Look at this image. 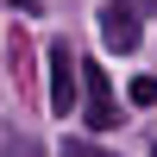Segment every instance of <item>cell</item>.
I'll return each instance as SVG.
<instances>
[{
    "label": "cell",
    "mask_w": 157,
    "mask_h": 157,
    "mask_svg": "<svg viewBox=\"0 0 157 157\" xmlns=\"http://www.w3.org/2000/svg\"><path fill=\"white\" fill-rule=\"evenodd\" d=\"M6 157H38V145H32V138H19V151H6Z\"/></svg>",
    "instance_id": "6"
},
{
    "label": "cell",
    "mask_w": 157,
    "mask_h": 157,
    "mask_svg": "<svg viewBox=\"0 0 157 157\" xmlns=\"http://www.w3.org/2000/svg\"><path fill=\"white\" fill-rule=\"evenodd\" d=\"M63 157H107V151H94V145H82V138H69V145H63Z\"/></svg>",
    "instance_id": "5"
},
{
    "label": "cell",
    "mask_w": 157,
    "mask_h": 157,
    "mask_svg": "<svg viewBox=\"0 0 157 157\" xmlns=\"http://www.w3.org/2000/svg\"><path fill=\"white\" fill-rule=\"evenodd\" d=\"M151 157H157V145H151Z\"/></svg>",
    "instance_id": "8"
},
{
    "label": "cell",
    "mask_w": 157,
    "mask_h": 157,
    "mask_svg": "<svg viewBox=\"0 0 157 157\" xmlns=\"http://www.w3.org/2000/svg\"><path fill=\"white\" fill-rule=\"evenodd\" d=\"M126 101H132V107H157V75H132Z\"/></svg>",
    "instance_id": "4"
},
{
    "label": "cell",
    "mask_w": 157,
    "mask_h": 157,
    "mask_svg": "<svg viewBox=\"0 0 157 157\" xmlns=\"http://www.w3.org/2000/svg\"><path fill=\"white\" fill-rule=\"evenodd\" d=\"M82 113H88L94 132H113V126H120V113H113V82L94 63H82Z\"/></svg>",
    "instance_id": "2"
},
{
    "label": "cell",
    "mask_w": 157,
    "mask_h": 157,
    "mask_svg": "<svg viewBox=\"0 0 157 157\" xmlns=\"http://www.w3.org/2000/svg\"><path fill=\"white\" fill-rule=\"evenodd\" d=\"M44 63H50V113H57V120H69L75 101H82V63L69 57V44H63V38H50V44H44Z\"/></svg>",
    "instance_id": "1"
},
{
    "label": "cell",
    "mask_w": 157,
    "mask_h": 157,
    "mask_svg": "<svg viewBox=\"0 0 157 157\" xmlns=\"http://www.w3.org/2000/svg\"><path fill=\"white\" fill-rule=\"evenodd\" d=\"M138 38H145L138 32V6L132 0H107V6H101V44L126 57V50H138Z\"/></svg>",
    "instance_id": "3"
},
{
    "label": "cell",
    "mask_w": 157,
    "mask_h": 157,
    "mask_svg": "<svg viewBox=\"0 0 157 157\" xmlns=\"http://www.w3.org/2000/svg\"><path fill=\"white\" fill-rule=\"evenodd\" d=\"M25 6H32V13H38V0H25Z\"/></svg>",
    "instance_id": "7"
}]
</instances>
